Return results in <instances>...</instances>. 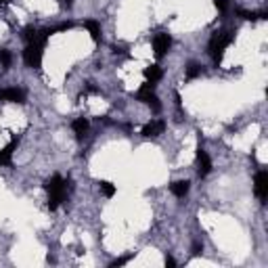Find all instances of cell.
Returning <instances> with one entry per match:
<instances>
[{"instance_id": "6da1fadb", "label": "cell", "mask_w": 268, "mask_h": 268, "mask_svg": "<svg viewBox=\"0 0 268 268\" xmlns=\"http://www.w3.org/2000/svg\"><path fill=\"white\" fill-rule=\"evenodd\" d=\"M233 38H235V32H233V29H220V32H216V34L212 36L210 44H207V53H210V57L214 59V63H216V65L222 61L224 51H226L228 46H231Z\"/></svg>"}, {"instance_id": "7a4b0ae2", "label": "cell", "mask_w": 268, "mask_h": 268, "mask_svg": "<svg viewBox=\"0 0 268 268\" xmlns=\"http://www.w3.org/2000/svg\"><path fill=\"white\" fill-rule=\"evenodd\" d=\"M44 188H46V193H48V207H51V210H57V207L65 201L67 182L59 174H55L53 178H48V180H46Z\"/></svg>"}, {"instance_id": "3957f363", "label": "cell", "mask_w": 268, "mask_h": 268, "mask_svg": "<svg viewBox=\"0 0 268 268\" xmlns=\"http://www.w3.org/2000/svg\"><path fill=\"white\" fill-rule=\"evenodd\" d=\"M42 57H44V46L40 42H32L25 46L23 51V61L27 67L32 69H40L42 67Z\"/></svg>"}, {"instance_id": "277c9868", "label": "cell", "mask_w": 268, "mask_h": 268, "mask_svg": "<svg viewBox=\"0 0 268 268\" xmlns=\"http://www.w3.org/2000/svg\"><path fill=\"white\" fill-rule=\"evenodd\" d=\"M136 98H138L141 103H147L155 113L162 111V103H160V98H157V94L153 92V84H151V82H145V84L141 86V90L136 92Z\"/></svg>"}, {"instance_id": "5b68a950", "label": "cell", "mask_w": 268, "mask_h": 268, "mask_svg": "<svg viewBox=\"0 0 268 268\" xmlns=\"http://www.w3.org/2000/svg\"><path fill=\"white\" fill-rule=\"evenodd\" d=\"M197 174H199V178H205L207 174L212 172V160H210V155L205 153V149L199 145L197 147Z\"/></svg>"}, {"instance_id": "8992f818", "label": "cell", "mask_w": 268, "mask_h": 268, "mask_svg": "<svg viewBox=\"0 0 268 268\" xmlns=\"http://www.w3.org/2000/svg\"><path fill=\"white\" fill-rule=\"evenodd\" d=\"M254 191H256V195H258V199H260V201H264L268 197V172L266 170H260L256 174Z\"/></svg>"}, {"instance_id": "52a82bcc", "label": "cell", "mask_w": 268, "mask_h": 268, "mask_svg": "<svg viewBox=\"0 0 268 268\" xmlns=\"http://www.w3.org/2000/svg\"><path fill=\"white\" fill-rule=\"evenodd\" d=\"M0 101L6 103H25V92L21 88H0Z\"/></svg>"}, {"instance_id": "ba28073f", "label": "cell", "mask_w": 268, "mask_h": 268, "mask_svg": "<svg viewBox=\"0 0 268 268\" xmlns=\"http://www.w3.org/2000/svg\"><path fill=\"white\" fill-rule=\"evenodd\" d=\"M170 46H172V40L168 34H155L153 36V51H155L157 57H164L168 51H170Z\"/></svg>"}, {"instance_id": "9c48e42d", "label": "cell", "mask_w": 268, "mask_h": 268, "mask_svg": "<svg viewBox=\"0 0 268 268\" xmlns=\"http://www.w3.org/2000/svg\"><path fill=\"white\" fill-rule=\"evenodd\" d=\"M166 130V122L164 120H151L149 124L143 126V136L145 138H155V136H160L162 132Z\"/></svg>"}, {"instance_id": "30bf717a", "label": "cell", "mask_w": 268, "mask_h": 268, "mask_svg": "<svg viewBox=\"0 0 268 268\" xmlns=\"http://www.w3.org/2000/svg\"><path fill=\"white\" fill-rule=\"evenodd\" d=\"M19 145V138L13 136L11 143H8L4 149H0V166H11V160H13V151Z\"/></svg>"}, {"instance_id": "8fae6325", "label": "cell", "mask_w": 268, "mask_h": 268, "mask_svg": "<svg viewBox=\"0 0 268 268\" xmlns=\"http://www.w3.org/2000/svg\"><path fill=\"white\" fill-rule=\"evenodd\" d=\"M162 76H164V72H162L160 65H149V67H145V78H147V82L155 84V82L162 80Z\"/></svg>"}, {"instance_id": "7c38bea8", "label": "cell", "mask_w": 268, "mask_h": 268, "mask_svg": "<svg viewBox=\"0 0 268 268\" xmlns=\"http://www.w3.org/2000/svg\"><path fill=\"white\" fill-rule=\"evenodd\" d=\"M170 188H172V193L178 197V199H184L186 193H188V188H191V184H188V180H176Z\"/></svg>"}, {"instance_id": "4fadbf2b", "label": "cell", "mask_w": 268, "mask_h": 268, "mask_svg": "<svg viewBox=\"0 0 268 268\" xmlns=\"http://www.w3.org/2000/svg\"><path fill=\"white\" fill-rule=\"evenodd\" d=\"M72 128H74V132H76V136L82 138L86 136V132H88V120H84V117H78V120H74V124H72Z\"/></svg>"}, {"instance_id": "5bb4252c", "label": "cell", "mask_w": 268, "mask_h": 268, "mask_svg": "<svg viewBox=\"0 0 268 268\" xmlns=\"http://www.w3.org/2000/svg\"><path fill=\"white\" fill-rule=\"evenodd\" d=\"M84 27L88 29V32H90V38H92L94 42L101 40V25H98V23L94 21V19H88V21L84 23Z\"/></svg>"}, {"instance_id": "9a60e30c", "label": "cell", "mask_w": 268, "mask_h": 268, "mask_svg": "<svg viewBox=\"0 0 268 268\" xmlns=\"http://www.w3.org/2000/svg\"><path fill=\"white\" fill-rule=\"evenodd\" d=\"M23 40L27 42V44H32V42H38V29L34 27V25H27L25 29H23Z\"/></svg>"}, {"instance_id": "2e32d148", "label": "cell", "mask_w": 268, "mask_h": 268, "mask_svg": "<svg viewBox=\"0 0 268 268\" xmlns=\"http://www.w3.org/2000/svg\"><path fill=\"white\" fill-rule=\"evenodd\" d=\"M13 63V55L11 51H6V48H0V67L2 69H8Z\"/></svg>"}, {"instance_id": "e0dca14e", "label": "cell", "mask_w": 268, "mask_h": 268, "mask_svg": "<svg viewBox=\"0 0 268 268\" xmlns=\"http://www.w3.org/2000/svg\"><path fill=\"white\" fill-rule=\"evenodd\" d=\"M98 188H101V193H103L105 197H113V195H115V186H113L111 182H107V180L98 182Z\"/></svg>"}, {"instance_id": "ac0fdd59", "label": "cell", "mask_w": 268, "mask_h": 268, "mask_svg": "<svg viewBox=\"0 0 268 268\" xmlns=\"http://www.w3.org/2000/svg\"><path fill=\"white\" fill-rule=\"evenodd\" d=\"M199 74H201V65H197V63H188L186 65V78L188 80H195Z\"/></svg>"}, {"instance_id": "d6986e66", "label": "cell", "mask_w": 268, "mask_h": 268, "mask_svg": "<svg viewBox=\"0 0 268 268\" xmlns=\"http://www.w3.org/2000/svg\"><path fill=\"white\" fill-rule=\"evenodd\" d=\"M235 15H239L241 19H247V21H254V19H258V15H256V13L243 11V8H235Z\"/></svg>"}, {"instance_id": "ffe728a7", "label": "cell", "mask_w": 268, "mask_h": 268, "mask_svg": "<svg viewBox=\"0 0 268 268\" xmlns=\"http://www.w3.org/2000/svg\"><path fill=\"white\" fill-rule=\"evenodd\" d=\"M214 4H216V8L220 13H226L228 11V0H214Z\"/></svg>"}, {"instance_id": "44dd1931", "label": "cell", "mask_w": 268, "mask_h": 268, "mask_svg": "<svg viewBox=\"0 0 268 268\" xmlns=\"http://www.w3.org/2000/svg\"><path fill=\"white\" fill-rule=\"evenodd\" d=\"M130 258H132V256H124V258H117V260H113V262L109 264V266H111V268H115V266H124L128 260H130Z\"/></svg>"}, {"instance_id": "7402d4cb", "label": "cell", "mask_w": 268, "mask_h": 268, "mask_svg": "<svg viewBox=\"0 0 268 268\" xmlns=\"http://www.w3.org/2000/svg\"><path fill=\"white\" fill-rule=\"evenodd\" d=\"M191 252H193V256H199V254L203 252V243H201V241H195L193 247H191Z\"/></svg>"}, {"instance_id": "603a6c76", "label": "cell", "mask_w": 268, "mask_h": 268, "mask_svg": "<svg viewBox=\"0 0 268 268\" xmlns=\"http://www.w3.org/2000/svg\"><path fill=\"white\" fill-rule=\"evenodd\" d=\"M166 266L174 268V266H176V260H174V258H170V256H166Z\"/></svg>"}, {"instance_id": "cb8c5ba5", "label": "cell", "mask_w": 268, "mask_h": 268, "mask_svg": "<svg viewBox=\"0 0 268 268\" xmlns=\"http://www.w3.org/2000/svg\"><path fill=\"white\" fill-rule=\"evenodd\" d=\"M61 2H63V4H67V6H69V4H72V0H61Z\"/></svg>"}, {"instance_id": "d4e9b609", "label": "cell", "mask_w": 268, "mask_h": 268, "mask_svg": "<svg viewBox=\"0 0 268 268\" xmlns=\"http://www.w3.org/2000/svg\"><path fill=\"white\" fill-rule=\"evenodd\" d=\"M0 2H11V0H0Z\"/></svg>"}]
</instances>
